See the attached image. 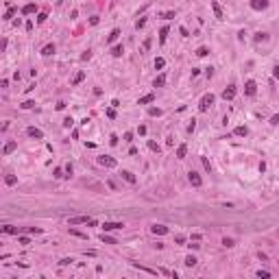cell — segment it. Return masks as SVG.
I'll return each instance as SVG.
<instances>
[{"label":"cell","mask_w":279,"mask_h":279,"mask_svg":"<svg viewBox=\"0 0 279 279\" xmlns=\"http://www.w3.org/2000/svg\"><path fill=\"white\" fill-rule=\"evenodd\" d=\"M29 233H42L39 227H29Z\"/></svg>","instance_id":"obj_55"},{"label":"cell","mask_w":279,"mask_h":279,"mask_svg":"<svg viewBox=\"0 0 279 279\" xmlns=\"http://www.w3.org/2000/svg\"><path fill=\"white\" fill-rule=\"evenodd\" d=\"M120 177H122V179H124L126 183H131V185H135V183H138V177H135L131 170H122V172H120Z\"/></svg>","instance_id":"obj_6"},{"label":"cell","mask_w":279,"mask_h":279,"mask_svg":"<svg viewBox=\"0 0 279 279\" xmlns=\"http://www.w3.org/2000/svg\"><path fill=\"white\" fill-rule=\"evenodd\" d=\"M138 133H140V135H146V126H144V124L138 126Z\"/></svg>","instance_id":"obj_57"},{"label":"cell","mask_w":279,"mask_h":279,"mask_svg":"<svg viewBox=\"0 0 279 279\" xmlns=\"http://www.w3.org/2000/svg\"><path fill=\"white\" fill-rule=\"evenodd\" d=\"M188 246H190V249H192V251H196V249H198V246H201V244H196V240H194V242H192V244H188Z\"/></svg>","instance_id":"obj_63"},{"label":"cell","mask_w":279,"mask_h":279,"mask_svg":"<svg viewBox=\"0 0 279 279\" xmlns=\"http://www.w3.org/2000/svg\"><path fill=\"white\" fill-rule=\"evenodd\" d=\"M122 53H124V46H122V44H116V46L111 48V55H114V57H122Z\"/></svg>","instance_id":"obj_22"},{"label":"cell","mask_w":279,"mask_h":279,"mask_svg":"<svg viewBox=\"0 0 279 279\" xmlns=\"http://www.w3.org/2000/svg\"><path fill=\"white\" fill-rule=\"evenodd\" d=\"M194 129H196V122H194V120H192V122H190V124H188V133H192V131H194Z\"/></svg>","instance_id":"obj_56"},{"label":"cell","mask_w":279,"mask_h":279,"mask_svg":"<svg viewBox=\"0 0 279 279\" xmlns=\"http://www.w3.org/2000/svg\"><path fill=\"white\" fill-rule=\"evenodd\" d=\"M15 13H18V9H15L13 5H7V11H5L2 20H7V22H9V20H13V15H15Z\"/></svg>","instance_id":"obj_13"},{"label":"cell","mask_w":279,"mask_h":279,"mask_svg":"<svg viewBox=\"0 0 279 279\" xmlns=\"http://www.w3.org/2000/svg\"><path fill=\"white\" fill-rule=\"evenodd\" d=\"M212 9H214V15H216V20H225V11H222V7L216 2V0H212Z\"/></svg>","instance_id":"obj_11"},{"label":"cell","mask_w":279,"mask_h":279,"mask_svg":"<svg viewBox=\"0 0 279 279\" xmlns=\"http://www.w3.org/2000/svg\"><path fill=\"white\" fill-rule=\"evenodd\" d=\"M188 181H190V185H194V188H201V185H203L201 174H198V172H194V170H190V172H188Z\"/></svg>","instance_id":"obj_3"},{"label":"cell","mask_w":279,"mask_h":279,"mask_svg":"<svg viewBox=\"0 0 279 279\" xmlns=\"http://www.w3.org/2000/svg\"><path fill=\"white\" fill-rule=\"evenodd\" d=\"M257 277H260V279H268V277H270V273H268V270H262V268H260V270H257Z\"/></svg>","instance_id":"obj_42"},{"label":"cell","mask_w":279,"mask_h":279,"mask_svg":"<svg viewBox=\"0 0 279 279\" xmlns=\"http://www.w3.org/2000/svg\"><path fill=\"white\" fill-rule=\"evenodd\" d=\"M83 79H85V72L81 70V72H77V74H74V79H72V85H79V83H83Z\"/></svg>","instance_id":"obj_24"},{"label":"cell","mask_w":279,"mask_h":279,"mask_svg":"<svg viewBox=\"0 0 279 279\" xmlns=\"http://www.w3.org/2000/svg\"><path fill=\"white\" fill-rule=\"evenodd\" d=\"M26 135H29V138H35V140H42V138H44V131L37 129V126H29V129H26Z\"/></svg>","instance_id":"obj_8"},{"label":"cell","mask_w":279,"mask_h":279,"mask_svg":"<svg viewBox=\"0 0 279 279\" xmlns=\"http://www.w3.org/2000/svg\"><path fill=\"white\" fill-rule=\"evenodd\" d=\"M150 44H153V39H150V37H148V39L144 42V50H148V48H150Z\"/></svg>","instance_id":"obj_61"},{"label":"cell","mask_w":279,"mask_h":279,"mask_svg":"<svg viewBox=\"0 0 279 279\" xmlns=\"http://www.w3.org/2000/svg\"><path fill=\"white\" fill-rule=\"evenodd\" d=\"M53 177H55V179H61V177H66V174H63L61 168H55V170H53Z\"/></svg>","instance_id":"obj_40"},{"label":"cell","mask_w":279,"mask_h":279,"mask_svg":"<svg viewBox=\"0 0 279 279\" xmlns=\"http://www.w3.org/2000/svg\"><path fill=\"white\" fill-rule=\"evenodd\" d=\"M124 142H133V133H131V131L124 133Z\"/></svg>","instance_id":"obj_51"},{"label":"cell","mask_w":279,"mask_h":279,"mask_svg":"<svg viewBox=\"0 0 279 279\" xmlns=\"http://www.w3.org/2000/svg\"><path fill=\"white\" fill-rule=\"evenodd\" d=\"M164 85H166V74H159V77H155L153 87H164Z\"/></svg>","instance_id":"obj_20"},{"label":"cell","mask_w":279,"mask_h":279,"mask_svg":"<svg viewBox=\"0 0 279 279\" xmlns=\"http://www.w3.org/2000/svg\"><path fill=\"white\" fill-rule=\"evenodd\" d=\"M251 9H253V11H264V9H268V0H251Z\"/></svg>","instance_id":"obj_7"},{"label":"cell","mask_w":279,"mask_h":279,"mask_svg":"<svg viewBox=\"0 0 279 279\" xmlns=\"http://www.w3.org/2000/svg\"><path fill=\"white\" fill-rule=\"evenodd\" d=\"M153 100H155V94L150 92V94H144V96H140L138 105H148V103H153Z\"/></svg>","instance_id":"obj_14"},{"label":"cell","mask_w":279,"mask_h":279,"mask_svg":"<svg viewBox=\"0 0 279 279\" xmlns=\"http://www.w3.org/2000/svg\"><path fill=\"white\" fill-rule=\"evenodd\" d=\"M107 118H109V120H114V118H116V109H114V107H111V109H107Z\"/></svg>","instance_id":"obj_48"},{"label":"cell","mask_w":279,"mask_h":279,"mask_svg":"<svg viewBox=\"0 0 279 279\" xmlns=\"http://www.w3.org/2000/svg\"><path fill=\"white\" fill-rule=\"evenodd\" d=\"M270 124H273V126H277V124H279V114H275V116L270 118Z\"/></svg>","instance_id":"obj_50"},{"label":"cell","mask_w":279,"mask_h":279,"mask_svg":"<svg viewBox=\"0 0 279 279\" xmlns=\"http://www.w3.org/2000/svg\"><path fill=\"white\" fill-rule=\"evenodd\" d=\"M61 124L66 126V129H70V126L74 124V120H72V116H68V118H63V122H61Z\"/></svg>","instance_id":"obj_37"},{"label":"cell","mask_w":279,"mask_h":279,"mask_svg":"<svg viewBox=\"0 0 279 279\" xmlns=\"http://www.w3.org/2000/svg\"><path fill=\"white\" fill-rule=\"evenodd\" d=\"M20 107H22V109H33V107H35V100H24Z\"/></svg>","instance_id":"obj_34"},{"label":"cell","mask_w":279,"mask_h":279,"mask_svg":"<svg viewBox=\"0 0 279 279\" xmlns=\"http://www.w3.org/2000/svg\"><path fill=\"white\" fill-rule=\"evenodd\" d=\"M214 103H216V96L214 94H205V96L201 98V103H198V111H207Z\"/></svg>","instance_id":"obj_1"},{"label":"cell","mask_w":279,"mask_h":279,"mask_svg":"<svg viewBox=\"0 0 279 279\" xmlns=\"http://www.w3.org/2000/svg\"><path fill=\"white\" fill-rule=\"evenodd\" d=\"M98 22H100V20H98V15H92V18H90V24H92V26H96Z\"/></svg>","instance_id":"obj_52"},{"label":"cell","mask_w":279,"mask_h":279,"mask_svg":"<svg viewBox=\"0 0 279 279\" xmlns=\"http://www.w3.org/2000/svg\"><path fill=\"white\" fill-rule=\"evenodd\" d=\"M55 107H57V111H61V109H66V103H63V100H59V103H57Z\"/></svg>","instance_id":"obj_58"},{"label":"cell","mask_w":279,"mask_h":279,"mask_svg":"<svg viewBox=\"0 0 279 279\" xmlns=\"http://www.w3.org/2000/svg\"><path fill=\"white\" fill-rule=\"evenodd\" d=\"M87 220H90L87 216H74V218H70V220H68V225H70V227H77V225H87Z\"/></svg>","instance_id":"obj_9"},{"label":"cell","mask_w":279,"mask_h":279,"mask_svg":"<svg viewBox=\"0 0 279 279\" xmlns=\"http://www.w3.org/2000/svg\"><path fill=\"white\" fill-rule=\"evenodd\" d=\"M273 77H275V79H279V66H275V68H273Z\"/></svg>","instance_id":"obj_60"},{"label":"cell","mask_w":279,"mask_h":279,"mask_svg":"<svg viewBox=\"0 0 279 279\" xmlns=\"http://www.w3.org/2000/svg\"><path fill=\"white\" fill-rule=\"evenodd\" d=\"M92 59V50H85V53L81 55V61H90Z\"/></svg>","instance_id":"obj_43"},{"label":"cell","mask_w":279,"mask_h":279,"mask_svg":"<svg viewBox=\"0 0 279 279\" xmlns=\"http://www.w3.org/2000/svg\"><path fill=\"white\" fill-rule=\"evenodd\" d=\"M35 11H37V5H35V2H29V5L22 7V13H24V15H31V13H35Z\"/></svg>","instance_id":"obj_15"},{"label":"cell","mask_w":279,"mask_h":279,"mask_svg":"<svg viewBox=\"0 0 279 279\" xmlns=\"http://www.w3.org/2000/svg\"><path fill=\"white\" fill-rule=\"evenodd\" d=\"M185 155H188V146L181 144L179 148H177V159H185Z\"/></svg>","instance_id":"obj_19"},{"label":"cell","mask_w":279,"mask_h":279,"mask_svg":"<svg viewBox=\"0 0 279 279\" xmlns=\"http://www.w3.org/2000/svg\"><path fill=\"white\" fill-rule=\"evenodd\" d=\"M15 148H18V142H7V144H5V148H2V153H5V155H11Z\"/></svg>","instance_id":"obj_18"},{"label":"cell","mask_w":279,"mask_h":279,"mask_svg":"<svg viewBox=\"0 0 279 279\" xmlns=\"http://www.w3.org/2000/svg\"><path fill=\"white\" fill-rule=\"evenodd\" d=\"M179 33H181V35H183V37H190V31H188V29H185V26H181V29H179Z\"/></svg>","instance_id":"obj_53"},{"label":"cell","mask_w":279,"mask_h":279,"mask_svg":"<svg viewBox=\"0 0 279 279\" xmlns=\"http://www.w3.org/2000/svg\"><path fill=\"white\" fill-rule=\"evenodd\" d=\"M161 18H164V20H172V18H177V13H174V11H166Z\"/></svg>","instance_id":"obj_44"},{"label":"cell","mask_w":279,"mask_h":279,"mask_svg":"<svg viewBox=\"0 0 279 279\" xmlns=\"http://www.w3.org/2000/svg\"><path fill=\"white\" fill-rule=\"evenodd\" d=\"M100 240H103L105 244H118V240H116V238H111V236H107V231H103V236H100Z\"/></svg>","instance_id":"obj_25"},{"label":"cell","mask_w":279,"mask_h":279,"mask_svg":"<svg viewBox=\"0 0 279 279\" xmlns=\"http://www.w3.org/2000/svg\"><path fill=\"white\" fill-rule=\"evenodd\" d=\"M201 164H203V168H205L207 172H212V164H209V159H207V157H201Z\"/></svg>","instance_id":"obj_32"},{"label":"cell","mask_w":279,"mask_h":279,"mask_svg":"<svg viewBox=\"0 0 279 279\" xmlns=\"http://www.w3.org/2000/svg\"><path fill=\"white\" fill-rule=\"evenodd\" d=\"M55 50H57L55 44H46V46L42 48V55H44V57H50V55H55Z\"/></svg>","instance_id":"obj_16"},{"label":"cell","mask_w":279,"mask_h":279,"mask_svg":"<svg viewBox=\"0 0 279 279\" xmlns=\"http://www.w3.org/2000/svg\"><path fill=\"white\" fill-rule=\"evenodd\" d=\"M18 242H20V244H31V240H29L26 236H20V238H18Z\"/></svg>","instance_id":"obj_46"},{"label":"cell","mask_w":279,"mask_h":279,"mask_svg":"<svg viewBox=\"0 0 279 279\" xmlns=\"http://www.w3.org/2000/svg\"><path fill=\"white\" fill-rule=\"evenodd\" d=\"M72 170H74V168H72V164H66V172H68L66 177H72Z\"/></svg>","instance_id":"obj_54"},{"label":"cell","mask_w":279,"mask_h":279,"mask_svg":"<svg viewBox=\"0 0 279 279\" xmlns=\"http://www.w3.org/2000/svg\"><path fill=\"white\" fill-rule=\"evenodd\" d=\"M164 66H166V59H164V57H157V59H155V68H157V70H161Z\"/></svg>","instance_id":"obj_35"},{"label":"cell","mask_w":279,"mask_h":279,"mask_svg":"<svg viewBox=\"0 0 279 279\" xmlns=\"http://www.w3.org/2000/svg\"><path fill=\"white\" fill-rule=\"evenodd\" d=\"M2 233H9V236H18V227H13V225H5V227H2Z\"/></svg>","instance_id":"obj_21"},{"label":"cell","mask_w":279,"mask_h":279,"mask_svg":"<svg viewBox=\"0 0 279 279\" xmlns=\"http://www.w3.org/2000/svg\"><path fill=\"white\" fill-rule=\"evenodd\" d=\"M70 233H72V236H77V238H81V240H87V233H83V231H77V229H72V227H70Z\"/></svg>","instance_id":"obj_30"},{"label":"cell","mask_w":279,"mask_h":279,"mask_svg":"<svg viewBox=\"0 0 279 279\" xmlns=\"http://www.w3.org/2000/svg\"><path fill=\"white\" fill-rule=\"evenodd\" d=\"M72 262H74V260H72V257H63V260H61V262H59V264H61V266H68V264H72Z\"/></svg>","instance_id":"obj_49"},{"label":"cell","mask_w":279,"mask_h":279,"mask_svg":"<svg viewBox=\"0 0 279 279\" xmlns=\"http://www.w3.org/2000/svg\"><path fill=\"white\" fill-rule=\"evenodd\" d=\"M233 98H236V87L229 85V87L222 92V100H233Z\"/></svg>","instance_id":"obj_12"},{"label":"cell","mask_w":279,"mask_h":279,"mask_svg":"<svg viewBox=\"0 0 279 279\" xmlns=\"http://www.w3.org/2000/svg\"><path fill=\"white\" fill-rule=\"evenodd\" d=\"M46 20H48V13H46V11H42V13L37 15V24H44Z\"/></svg>","instance_id":"obj_38"},{"label":"cell","mask_w":279,"mask_h":279,"mask_svg":"<svg viewBox=\"0 0 279 279\" xmlns=\"http://www.w3.org/2000/svg\"><path fill=\"white\" fill-rule=\"evenodd\" d=\"M144 26H146V18H140V20L135 22V29L140 31V29H144Z\"/></svg>","instance_id":"obj_39"},{"label":"cell","mask_w":279,"mask_h":279,"mask_svg":"<svg viewBox=\"0 0 279 279\" xmlns=\"http://www.w3.org/2000/svg\"><path fill=\"white\" fill-rule=\"evenodd\" d=\"M196 55H198V57H207V55H209V48H207V46H201V48L196 50Z\"/></svg>","instance_id":"obj_29"},{"label":"cell","mask_w":279,"mask_h":279,"mask_svg":"<svg viewBox=\"0 0 279 279\" xmlns=\"http://www.w3.org/2000/svg\"><path fill=\"white\" fill-rule=\"evenodd\" d=\"M166 37H168V26H161L159 29V44H166Z\"/></svg>","instance_id":"obj_26"},{"label":"cell","mask_w":279,"mask_h":279,"mask_svg":"<svg viewBox=\"0 0 279 279\" xmlns=\"http://www.w3.org/2000/svg\"><path fill=\"white\" fill-rule=\"evenodd\" d=\"M266 39H268L266 33H257V35H255V42H257V44H260V42H266Z\"/></svg>","instance_id":"obj_41"},{"label":"cell","mask_w":279,"mask_h":279,"mask_svg":"<svg viewBox=\"0 0 279 279\" xmlns=\"http://www.w3.org/2000/svg\"><path fill=\"white\" fill-rule=\"evenodd\" d=\"M100 227H103V231H116V229H122L124 225L122 222H114V220H105Z\"/></svg>","instance_id":"obj_4"},{"label":"cell","mask_w":279,"mask_h":279,"mask_svg":"<svg viewBox=\"0 0 279 279\" xmlns=\"http://www.w3.org/2000/svg\"><path fill=\"white\" fill-rule=\"evenodd\" d=\"M174 242H177V244H183V242H185V236H181V233L174 236Z\"/></svg>","instance_id":"obj_47"},{"label":"cell","mask_w":279,"mask_h":279,"mask_svg":"<svg viewBox=\"0 0 279 279\" xmlns=\"http://www.w3.org/2000/svg\"><path fill=\"white\" fill-rule=\"evenodd\" d=\"M222 246H227V249H231V246H236V242H233L231 238H222Z\"/></svg>","instance_id":"obj_36"},{"label":"cell","mask_w":279,"mask_h":279,"mask_svg":"<svg viewBox=\"0 0 279 279\" xmlns=\"http://www.w3.org/2000/svg\"><path fill=\"white\" fill-rule=\"evenodd\" d=\"M109 144H111V146H116V144H118V135H116V133H111V135H109Z\"/></svg>","instance_id":"obj_45"},{"label":"cell","mask_w":279,"mask_h":279,"mask_svg":"<svg viewBox=\"0 0 279 279\" xmlns=\"http://www.w3.org/2000/svg\"><path fill=\"white\" fill-rule=\"evenodd\" d=\"M244 94L246 96H255L257 94V83L255 81H246L244 83Z\"/></svg>","instance_id":"obj_5"},{"label":"cell","mask_w":279,"mask_h":279,"mask_svg":"<svg viewBox=\"0 0 279 279\" xmlns=\"http://www.w3.org/2000/svg\"><path fill=\"white\" fill-rule=\"evenodd\" d=\"M148 116H157V118H159V116H161V109H159V107H148Z\"/></svg>","instance_id":"obj_33"},{"label":"cell","mask_w":279,"mask_h":279,"mask_svg":"<svg viewBox=\"0 0 279 279\" xmlns=\"http://www.w3.org/2000/svg\"><path fill=\"white\" fill-rule=\"evenodd\" d=\"M148 148L153 150V153H159V150H161V148H159V144H157V142H153V140H148Z\"/></svg>","instance_id":"obj_31"},{"label":"cell","mask_w":279,"mask_h":279,"mask_svg":"<svg viewBox=\"0 0 279 279\" xmlns=\"http://www.w3.org/2000/svg\"><path fill=\"white\" fill-rule=\"evenodd\" d=\"M257 257H260V260H262V262H266V260H268V257H266V253H262V251H260V253H257Z\"/></svg>","instance_id":"obj_62"},{"label":"cell","mask_w":279,"mask_h":279,"mask_svg":"<svg viewBox=\"0 0 279 279\" xmlns=\"http://www.w3.org/2000/svg\"><path fill=\"white\" fill-rule=\"evenodd\" d=\"M118 35H120V29H114V31L109 33V37H107V44H111V42H116V39H118Z\"/></svg>","instance_id":"obj_27"},{"label":"cell","mask_w":279,"mask_h":279,"mask_svg":"<svg viewBox=\"0 0 279 279\" xmlns=\"http://www.w3.org/2000/svg\"><path fill=\"white\" fill-rule=\"evenodd\" d=\"M205 74H207V79H212V77H214V68H207Z\"/></svg>","instance_id":"obj_59"},{"label":"cell","mask_w":279,"mask_h":279,"mask_svg":"<svg viewBox=\"0 0 279 279\" xmlns=\"http://www.w3.org/2000/svg\"><path fill=\"white\" fill-rule=\"evenodd\" d=\"M233 133H236L238 138H246V135H249V129H246L244 124H240V126H236V129H233Z\"/></svg>","instance_id":"obj_17"},{"label":"cell","mask_w":279,"mask_h":279,"mask_svg":"<svg viewBox=\"0 0 279 279\" xmlns=\"http://www.w3.org/2000/svg\"><path fill=\"white\" fill-rule=\"evenodd\" d=\"M98 164L103 166V168H116V166H118V161H116L114 157H109V155H100V157H98Z\"/></svg>","instance_id":"obj_2"},{"label":"cell","mask_w":279,"mask_h":279,"mask_svg":"<svg viewBox=\"0 0 279 279\" xmlns=\"http://www.w3.org/2000/svg\"><path fill=\"white\" fill-rule=\"evenodd\" d=\"M196 262H198V260H196V257H194V255H188V257H185V262H183V264H185V266H188V268H192V266H196Z\"/></svg>","instance_id":"obj_28"},{"label":"cell","mask_w":279,"mask_h":279,"mask_svg":"<svg viewBox=\"0 0 279 279\" xmlns=\"http://www.w3.org/2000/svg\"><path fill=\"white\" fill-rule=\"evenodd\" d=\"M150 233H153V236H166V233H168V227H164V225H153V227H150Z\"/></svg>","instance_id":"obj_10"},{"label":"cell","mask_w":279,"mask_h":279,"mask_svg":"<svg viewBox=\"0 0 279 279\" xmlns=\"http://www.w3.org/2000/svg\"><path fill=\"white\" fill-rule=\"evenodd\" d=\"M5 185H9V188H11V185H18V177H15V174H7V177H5Z\"/></svg>","instance_id":"obj_23"}]
</instances>
